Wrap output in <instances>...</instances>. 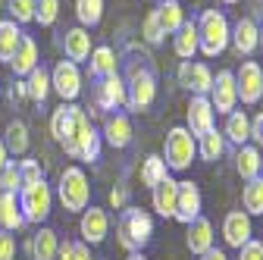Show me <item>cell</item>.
<instances>
[{
	"label": "cell",
	"mask_w": 263,
	"mask_h": 260,
	"mask_svg": "<svg viewBox=\"0 0 263 260\" xmlns=\"http://www.w3.org/2000/svg\"><path fill=\"white\" fill-rule=\"evenodd\" d=\"M226 141H232V144H245L248 138H251V116L248 113H241V110H232L226 116Z\"/></svg>",
	"instance_id": "cell-30"
},
{
	"label": "cell",
	"mask_w": 263,
	"mask_h": 260,
	"mask_svg": "<svg viewBox=\"0 0 263 260\" xmlns=\"http://www.w3.org/2000/svg\"><path fill=\"white\" fill-rule=\"evenodd\" d=\"M25 88H28V101H35V104H44L47 101V94L53 88H50V72L41 66V63L25 76Z\"/></svg>",
	"instance_id": "cell-29"
},
{
	"label": "cell",
	"mask_w": 263,
	"mask_h": 260,
	"mask_svg": "<svg viewBox=\"0 0 263 260\" xmlns=\"http://www.w3.org/2000/svg\"><path fill=\"white\" fill-rule=\"evenodd\" d=\"M260 176H263V154H260Z\"/></svg>",
	"instance_id": "cell-53"
},
{
	"label": "cell",
	"mask_w": 263,
	"mask_h": 260,
	"mask_svg": "<svg viewBox=\"0 0 263 260\" xmlns=\"http://www.w3.org/2000/svg\"><path fill=\"white\" fill-rule=\"evenodd\" d=\"M79 232L85 245H101L110 232V216L101 207H85L82 210V222H79Z\"/></svg>",
	"instance_id": "cell-12"
},
{
	"label": "cell",
	"mask_w": 263,
	"mask_h": 260,
	"mask_svg": "<svg viewBox=\"0 0 263 260\" xmlns=\"http://www.w3.org/2000/svg\"><path fill=\"white\" fill-rule=\"evenodd\" d=\"M229 35H232V28H229L222 13H216V10L201 13V19H197V50L204 57L222 53L229 47Z\"/></svg>",
	"instance_id": "cell-3"
},
{
	"label": "cell",
	"mask_w": 263,
	"mask_h": 260,
	"mask_svg": "<svg viewBox=\"0 0 263 260\" xmlns=\"http://www.w3.org/2000/svg\"><path fill=\"white\" fill-rule=\"evenodd\" d=\"M22 226H25V216H22V210H19L16 191H4V194H0V229L19 232Z\"/></svg>",
	"instance_id": "cell-24"
},
{
	"label": "cell",
	"mask_w": 263,
	"mask_h": 260,
	"mask_svg": "<svg viewBox=\"0 0 263 260\" xmlns=\"http://www.w3.org/2000/svg\"><path fill=\"white\" fill-rule=\"evenodd\" d=\"M0 260H16V235L0 229Z\"/></svg>",
	"instance_id": "cell-43"
},
{
	"label": "cell",
	"mask_w": 263,
	"mask_h": 260,
	"mask_svg": "<svg viewBox=\"0 0 263 260\" xmlns=\"http://www.w3.org/2000/svg\"><path fill=\"white\" fill-rule=\"evenodd\" d=\"M201 216V191H197V185L194 182H179V194H176V213H173V219H179V222H191V219H197Z\"/></svg>",
	"instance_id": "cell-16"
},
{
	"label": "cell",
	"mask_w": 263,
	"mask_h": 260,
	"mask_svg": "<svg viewBox=\"0 0 263 260\" xmlns=\"http://www.w3.org/2000/svg\"><path fill=\"white\" fill-rule=\"evenodd\" d=\"M50 88L63 97V104H72L76 97L82 94V72H79L76 63L60 60L53 66V72H50Z\"/></svg>",
	"instance_id": "cell-9"
},
{
	"label": "cell",
	"mask_w": 263,
	"mask_h": 260,
	"mask_svg": "<svg viewBox=\"0 0 263 260\" xmlns=\"http://www.w3.org/2000/svg\"><path fill=\"white\" fill-rule=\"evenodd\" d=\"M207 101H210L213 113H222V116H229V113L235 110V104H238V88H235V72L232 69H222L213 79Z\"/></svg>",
	"instance_id": "cell-8"
},
{
	"label": "cell",
	"mask_w": 263,
	"mask_h": 260,
	"mask_svg": "<svg viewBox=\"0 0 263 260\" xmlns=\"http://www.w3.org/2000/svg\"><path fill=\"white\" fill-rule=\"evenodd\" d=\"M251 138H254V144L263 147V113H257V116L251 119Z\"/></svg>",
	"instance_id": "cell-45"
},
{
	"label": "cell",
	"mask_w": 263,
	"mask_h": 260,
	"mask_svg": "<svg viewBox=\"0 0 263 260\" xmlns=\"http://www.w3.org/2000/svg\"><path fill=\"white\" fill-rule=\"evenodd\" d=\"M213 122H216V113H213V107H210V101L207 97H191V104H188V132L194 135V138H201V135H207L210 128H213Z\"/></svg>",
	"instance_id": "cell-15"
},
{
	"label": "cell",
	"mask_w": 263,
	"mask_h": 260,
	"mask_svg": "<svg viewBox=\"0 0 263 260\" xmlns=\"http://www.w3.org/2000/svg\"><path fill=\"white\" fill-rule=\"evenodd\" d=\"M179 82H182L191 94L207 97V94H210V85H213V72H210L207 63H191V60H185L182 66H179Z\"/></svg>",
	"instance_id": "cell-13"
},
{
	"label": "cell",
	"mask_w": 263,
	"mask_h": 260,
	"mask_svg": "<svg viewBox=\"0 0 263 260\" xmlns=\"http://www.w3.org/2000/svg\"><path fill=\"white\" fill-rule=\"evenodd\" d=\"M260 44H263V28H260Z\"/></svg>",
	"instance_id": "cell-56"
},
{
	"label": "cell",
	"mask_w": 263,
	"mask_h": 260,
	"mask_svg": "<svg viewBox=\"0 0 263 260\" xmlns=\"http://www.w3.org/2000/svg\"><path fill=\"white\" fill-rule=\"evenodd\" d=\"M235 88H238V101L241 104H257L263 97V69L260 63L245 60L238 72H235Z\"/></svg>",
	"instance_id": "cell-10"
},
{
	"label": "cell",
	"mask_w": 263,
	"mask_h": 260,
	"mask_svg": "<svg viewBox=\"0 0 263 260\" xmlns=\"http://www.w3.org/2000/svg\"><path fill=\"white\" fill-rule=\"evenodd\" d=\"M85 122H88V113H85L82 107L63 104V107H57L53 116H50V135L60 141V147H69L72 138L79 135V128H82Z\"/></svg>",
	"instance_id": "cell-7"
},
{
	"label": "cell",
	"mask_w": 263,
	"mask_h": 260,
	"mask_svg": "<svg viewBox=\"0 0 263 260\" xmlns=\"http://www.w3.org/2000/svg\"><path fill=\"white\" fill-rule=\"evenodd\" d=\"M63 50H66V60L69 63H88V57H91V35H88V28H82V25H76V28H69V31H63Z\"/></svg>",
	"instance_id": "cell-17"
},
{
	"label": "cell",
	"mask_w": 263,
	"mask_h": 260,
	"mask_svg": "<svg viewBox=\"0 0 263 260\" xmlns=\"http://www.w3.org/2000/svg\"><path fill=\"white\" fill-rule=\"evenodd\" d=\"M235 170H238V176L245 182H251V179L260 176V151L254 144H241L238 147V154H235Z\"/></svg>",
	"instance_id": "cell-33"
},
{
	"label": "cell",
	"mask_w": 263,
	"mask_h": 260,
	"mask_svg": "<svg viewBox=\"0 0 263 260\" xmlns=\"http://www.w3.org/2000/svg\"><path fill=\"white\" fill-rule=\"evenodd\" d=\"M60 16V0H35V22L38 25H53Z\"/></svg>",
	"instance_id": "cell-40"
},
{
	"label": "cell",
	"mask_w": 263,
	"mask_h": 260,
	"mask_svg": "<svg viewBox=\"0 0 263 260\" xmlns=\"http://www.w3.org/2000/svg\"><path fill=\"white\" fill-rule=\"evenodd\" d=\"M229 41L235 44V50L241 57H251L257 47H260V28L254 19H238L235 28H232V35H229Z\"/></svg>",
	"instance_id": "cell-20"
},
{
	"label": "cell",
	"mask_w": 263,
	"mask_h": 260,
	"mask_svg": "<svg viewBox=\"0 0 263 260\" xmlns=\"http://www.w3.org/2000/svg\"><path fill=\"white\" fill-rule=\"evenodd\" d=\"M185 245H188L191 254H207L213 248V226H210V219H204V216L191 219L188 232H185Z\"/></svg>",
	"instance_id": "cell-21"
},
{
	"label": "cell",
	"mask_w": 263,
	"mask_h": 260,
	"mask_svg": "<svg viewBox=\"0 0 263 260\" xmlns=\"http://www.w3.org/2000/svg\"><path fill=\"white\" fill-rule=\"evenodd\" d=\"M38 44H35V38H28V35H22V41H19V47H16V53H13V60H10V66H13V76L16 79H25L31 69L38 66Z\"/></svg>",
	"instance_id": "cell-22"
},
{
	"label": "cell",
	"mask_w": 263,
	"mask_h": 260,
	"mask_svg": "<svg viewBox=\"0 0 263 260\" xmlns=\"http://www.w3.org/2000/svg\"><path fill=\"white\" fill-rule=\"evenodd\" d=\"M94 97H97V107H101V110H119V107H125V79L119 72H113L107 79H97Z\"/></svg>",
	"instance_id": "cell-14"
},
{
	"label": "cell",
	"mask_w": 263,
	"mask_h": 260,
	"mask_svg": "<svg viewBox=\"0 0 263 260\" xmlns=\"http://www.w3.org/2000/svg\"><path fill=\"white\" fill-rule=\"evenodd\" d=\"M10 97H13V101H25V97H28V88H25V79H13V88H10Z\"/></svg>",
	"instance_id": "cell-46"
},
{
	"label": "cell",
	"mask_w": 263,
	"mask_h": 260,
	"mask_svg": "<svg viewBox=\"0 0 263 260\" xmlns=\"http://www.w3.org/2000/svg\"><path fill=\"white\" fill-rule=\"evenodd\" d=\"M69 260H91L88 245H85V242H72V254H69Z\"/></svg>",
	"instance_id": "cell-47"
},
{
	"label": "cell",
	"mask_w": 263,
	"mask_h": 260,
	"mask_svg": "<svg viewBox=\"0 0 263 260\" xmlns=\"http://www.w3.org/2000/svg\"><path fill=\"white\" fill-rule=\"evenodd\" d=\"M157 97V72L147 66V63H135L125 76V107L144 113Z\"/></svg>",
	"instance_id": "cell-1"
},
{
	"label": "cell",
	"mask_w": 263,
	"mask_h": 260,
	"mask_svg": "<svg viewBox=\"0 0 263 260\" xmlns=\"http://www.w3.org/2000/svg\"><path fill=\"white\" fill-rule=\"evenodd\" d=\"M197 154V138L188 132L185 125H176L170 128L166 135V144H163V163H166V170H188L191 160Z\"/></svg>",
	"instance_id": "cell-5"
},
{
	"label": "cell",
	"mask_w": 263,
	"mask_h": 260,
	"mask_svg": "<svg viewBox=\"0 0 263 260\" xmlns=\"http://www.w3.org/2000/svg\"><path fill=\"white\" fill-rule=\"evenodd\" d=\"M154 13H157V22L163 28V35H176L182 28V22H185V10H182L179 0H166V4H160Z\"/></svg>",
	"instance_id": "cell-28"
},
{
	"label": "cell",
	"mask_w": 263,
	"mask_h": 260,
	"mask_svg": "<svg viewBox=\"0 0 263 260\" xmlns=\"http://www.w3.org/2000/svg\"><path fill=\"white\" fill-rule=\"evenodd\" d=\"M88 63H91V79H107L119 72V57L113 53V47H94Z\"/></svg>",
	"instance_id": "cell-26"
},
{
	"label": "cell",
	"mask_w": 263,
	"mask_h": 260,
	"mask_svg": "<svg viewBox=\"0 0 263 260\" xmlns=\"http://www.w3.org/2000/svg\"><path fill=\"white\" fill-rule=\"evenodd\" d=\"M166 176H170V170H166V163H163V157L151 154V157H144V160H141V185H144V188L160 185Z\"/></svg>",
	"instance_id": "cell-34"
},
{
	"label": "cell",
	"mask_w": 263,
	"mask_h": 260,
	"mask_svg": "<svg viewBox=\"0 0 263 260\" xmlns=\"http://www.w3.org/2000/svg\"><path fill=\"white\" fill-rule=\"evenodd\" d=\"M69 254H72V242H63V245H60V251H57V257H53V260H69Z\"/></svg>",
	"instance_id": "cell-49"
},
{
	"label": "cell",
	"mask_w": 263,
	"mask_h": 260,
	"mask_svg": "<svg viewBox=\"0 0 263 260\" xmlns=\"http://www.w3.org/2000/svg\"><path fill=\"white\" fill-rule=\"evenodd\" d=\"M125 260H147V257H144V254H141V251H135V254H128V257H125Z\"/></svg>",
	"instance_id": "cell-52"
},
{
	"label": "cell",
	"mask_w": 263,
	"mask_h": 260,
	"mask_svg": "<svg viewBox=\"0 0 263 260\" xmlns=\"http://www.w3.org/2000/svg\"><path fill=\"white\" fill-rule=\"evenodd\" d=\"M197 154H201L204 160H219L222 154H226V135L222 132H216V128H210L207 135H201L197 138Z\"/></svg>",
	"instance_id": "cell-35"
},
{
	"label": "cell",
	"mask_w": 263,
	"mask_h": 260,
	"mask_svg": "<svg viewBox=\"0 0 263 260\" xmlns=\"http://www.w3.org/2000/svg\"><path fill=\"white\" fill-rule=\"evenodd\" d=\"M132 122H128V116L125 113H110L107 119H104V132H101V138L110 144V147H128L132 144Z\"/></svg>",
	"instance_id": "cell-19"
},
{
	"label": "cell",
	"mask_w": 263,
	"mask_h": 260,
	"mask_svg": "<svg viewBox=\"0 0 263 260\" xmlns=\"http://www.w3.org/2000/svg\"><path fill=\"white\" fill-rule=\"evenodd\" d=\"M41 179H44V170H41L38 160H31V157L19 160V182H22V188H25V185H35V182H41Z\"/></svg>",
	"instance_id": "cell-39"
},
{
	"label": "cell",
	"mask_w": 263,
	"mask_h": 260,
	"mask_svg": "<svg viewBox=\"0 0 263 260\" xmlns=\"http://www.w3.org/2000/svg\"><path fill=\"white\" fill-rule=\"evenodd\" d=\"M69 157H76V160H85V163H91V160H97L101 157V132L91 125V119L79 128V135L72 138V144L69 147H63Z\"/></svg>",
	"instance_id": "cell-11"
},
{
	"label": "cell",
	"mask_w": 263,
	"mask_h": 260,
	"mask_svg": "<svg viewBox=\"0 0 263 260\" xmlns=\"http://www.w3.org/2000/svg\"><path fill=\"white\" fill-rule=\"evenodd\" d=\"M57 198L60 204L69 210V213H82L91 201V185H88V176L82 166H66L60 173V182H57Z\"/></svg>",
	"instance_id": "cell-4"
},
{
	"label": "cell",
	"mask_w": 263,
	"mask_h": 260,
	"mask_svg": "<svg viewBox=\"0 0 263 260\" xmlns=\"http://www.w3.org/2000/svg\"><path fill=\"white\" fill-rule=\"evenodd\" d=\"M7 10H10V19L16 25L35 22V0H7Z\"/></svg>",
	"instance_id": "cell-38"
},
{
	"label": "cell",
	"mask_w": 263,
	"mask_h": 260,
	"mask_svg": "<svg viewBox=\"0 0 263 260\" xmlns=\"http://www.w3.org/2000/svg\"><path fill=\"white\" fill-rule=\"evenodd\" d=\"M50 207H53V191H50V185H47L44 179L35 182V185L19 188V210H22L25 222L41 226V222L50 216Z\"/></svg>",
	"instance_id": "cell-6"
},
{
	"label": "cell",
	"mask_w": 263,
	"mask_h": 260,
	"mask_svg": "<svg viewBox=\"0 0 263 260\" xmlns=\"http://www.w3.org/2000/svg\"><path fill=\"white\" fill-rule=\"evenodd\" d=\"M76 16L82 28H94L104 19V0H76Z\"/></svg>",
	"instance_id": "cell-37"
},
{
	"label": "cell",
	"mask_w": 263,
	"mask_h": 260,
	"mask_svg": "<svg viewBox=\"0 0 263 260\" xmlns=\"http://www.w3.org/2000/svg\"><path fill=\"white\" fill-rule=\"evenodd\" d=\"M116 235H119V245L128 254H135V251H141L151 242V235H154V219L144 210H138V207H125L122 216H119V226H116Z\"/></svg>",
	"instance_id": "cell-2"
},
{
	"label": "cell",
	"mask_w": 263,
	"mask_h": 260,
	"mask_svg": "<svg viewBox=\"0 0 263 260\" xmlns=\"http://www.w3.org/2000/svg\"><path fill=\"white\" fill-rule=\"evenodd\" d=\"M10 163V151H7V144H4V138H0V170H4Z\"/></svg>",
	"instance_id": "cell-51"
},
{
	"label": "cell",
	"mask_w": 263,
	"mask_h": 260,
	"mask_svg": "<svg viewBox=\"0 0 263 260\" xmlns=\"http://www.w3.org/2000/svg\"><path fill=\"white\" fill-rule=\"evenodd\" d=\"M222 4H238V0H222Z\"/></svg>",
	"instance_id": "cell-54"
},
{
	"label": "cell",
	"mask_w": 263,
	"mask_h": 260,
	"mask_svg": "<svg viewBox=\"0 0 263 260\" xmlns=\"http://www.w3.org/2000/svg\"><path fill=\"white\" fill-rule=\"evenodd\" d=\"M222 238H226V245H232V248H241L245 242H251V216L245 210L226 213V219H222Z\"/></svg>",
	"instance_id": "cell-18"
},
{
	"label": "cell",
	"mask_w": 263,
	"mask_h": 260,
	"mask_svg": "<svg viewBox=\"0 0 263 260\" xmlns=\"http://www.w3.org/2000/svg\"><path fill=\"white\" fill-rule=\"evenodd\" d=\"M141 35H144V41L147 44H163V38H166V35H163V28H160V22H157V13L151 10L147 16H144V22H141Z\"/></svg>",
	"instance_id": "cell-41"
},
{
	"label": "cell",
	"mask_w": 263,
	"mask_h": 260,
	"mask_svg": "<svg viewBox=\"0 0 263 260\" xmlns=\"http://www.w3.org/2000/svg\"><path fill=\"white\" fill-rule=\"evenodd\" d=\"M260 260H263V242H260Z\"/></svg>",
	"instance_id": "cell-55"
},
{
	"label": "cell",
	"mask_w": 263,
	"mask_h": 260,
	"mask_svg": "<svg viewBox=\"0 0 263 260\" xmlns=\"http://www.w3.org/2000/svg\"><path fill=\"white\" fill-rule=\"evenodd\" d=\"M22 182H19V163L10 160V163L0 170V191H19Z\"/></svg>",
	"instance_id": "cell-42"
},
{
	"label": "cell",
	"mask_w": 263,
	"mask_h": 260,
	"mask_svg": "<svg viewBox=\"0 0 263 260\" xmlns=\"http://www.w3.org/2000/svg\"><path fill=\"white\" fill-rule=\"evenodd\" d=\"M238 251H241V260H260V242H254V238L245 242Z\"/></svg>",
	"instance_id": "cell-44"
},
{
	"label": "cell",
	"mask_w": 263,
	"mask_h": 260,
	"mask_svg": "<svg viewBox=\"0 0 263 260\" xmlns=\"http://www.w3.org/2000/svg\"><path fill=\"white\" fill-rule=\"evenodd\" d=\"M22 41V28L13 19H0V63H10Z\"/></svg>",
	"instance_id": "cell-32"
},
{
	"label": "cell",
	"mask_w": 263,
	"mask_h": 260,
	"mask_svg": "<svg viewBox=\"0 0 263 260\" xmlns=\"http://www.w3.org/2000/svg\"><path fill=\"white\" fill-rule=\"evenodd\" d=\"M241 204H245V213L248 216H260L263 213V176L251 179L241 191Z\"/></svg>",
	"instance_id": "cell-36"
},
{
	"label": "cell",
	"mask_w": 263,
	"mask_h": 260,
	"mask_svg": "<svg viewBox=\"0 0 263 260\" xmlns=\"http://www.w3.org/2000/svg\"><path fill=\"white\" fill-rule=\"evenodd\" d=\"M25 251L31 254V260H53L57 251H60V238L53 229H38L35 235H31V242H25Z\"/></svg>",
	"instance_id": "cell-23"
},
{
	"label": "cell",
	"mask_w": 263,
	"mask_h": 260,
	"mask_svg": "<svg viewBox=\"0 0 263 260\" xmlns=\"http://www.w3.org/2000/svg\"><path fill=\"white\" fill-rule=\"evenodd\" d=\"M173 47H176V57H182V60H191L197 53V22L194 19L182 22V28L173 35Z\"/></svg>",
	"instance_id": "cell-27"
},
{
	"label": "cell",
	"mask_w": 263,
	"mask_h": 260,
	"mask_svg": "<svg viewBox=\"0 0 263 260\" xmlns=\"http://www.w3.org/2000/svg\"><path fill=\"white\" fill-rule=\"evenodd\" d=\"M125 198H128V191H125V188H113V191H110V204H113L116 210L125 207Z\"/></svg>",
	"instance_id": "cell-48"
},
{
	"label": "cell",
	"mask_w": 263,
	"mask_h": 260,
	"mask_svg": "<svg viewBox=\"0 0 263 260\" xmlns=\"http://www.w3.org/2000/svg\"><path fill=\"white\" fill-rule=\"evenodd\" d=\"M151 191H154V198H151V201H154V210H157L160 216H173V213H176V194H179V182L166 176V179H163L160 185H154Z\"/></svg>",
	"instance_id": "cell-25"
},
{
	"label": "cell",
	"mask_w": 263,
	"mask_h": 260,
	"mask_svg": "<svg viewBox=\"0 0 263 260\" xmlns=\"http://www.w3.org/2000/svg\"><path fill=\"white\" fill-rule=\"evenodd\" d=\"M4 144H7V151H10V154H16V157H22V154L28 151L31 138H28V125H25L22 119H10V122H7Z\"/></svg>",
	"instance_id": "cell-31"
},
{
	"label": "cell",
	"mask_w": 263,
	"mask_h": 260,
	"mask_svg": "<svg viewBox=\"0 0 263 260\" xmlns=\"http://www.w3.org/2000/svg\"><path fill=\"white\" fill-rule=\"evenodd\" d=\"M201 260H229V257H226L222 251H216V248H210L207 254H201Z\"/></svg>",
	"instance_id": "cell-50"
}]
</instances>
